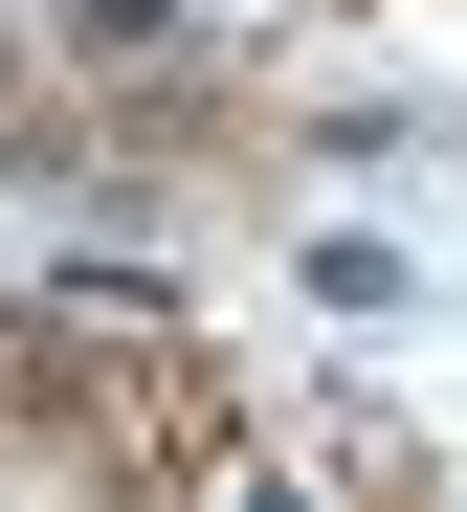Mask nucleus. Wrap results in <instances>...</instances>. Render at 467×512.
Returning <instances> with one entry per match:
<instances>
[{"label":"nucleus","instance_id":"1","mask_svg":"<svg viewBox=\"0 0 467 512\" xmlns=\"http://www.w3.org/2000/svg\"><path fill=\"white\" fill-rule=\"evenodd\" d=\"M67 23H89V45H156V23H178V0H67Z\"/></svg>","mask_w":467,"mask_h":512}]
</instances>
